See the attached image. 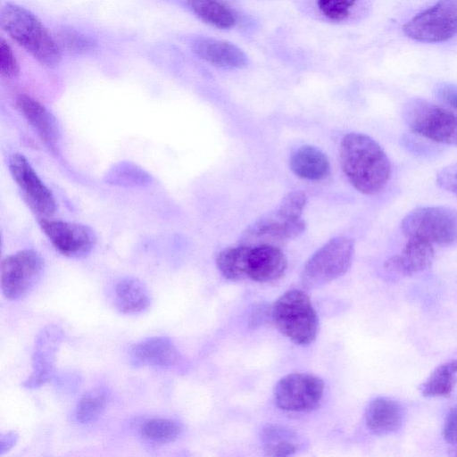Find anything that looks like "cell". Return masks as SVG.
Wrapping results in <instances>:
<instances>
[{"instance_id":"obj_2","label":"cell","mask_w":457,"mask_h":457,"mask_svg":"<svg viewBox=\"0 0 457 457\" xmlns=\"http://www.w3.org/2000/svg\"><path fill=\"white\" fill-rule=\"evenodd\" d=\"M0 23L3 29L43 66L54 68L60 63L62 51L54 37L30 11L7 3L1 10Z\"/></svg>"},{"instance_id":"obj_9","label":"cell","mask_w":457,"mask_h":457,"mask_svg":"<svg viewBox=\"0 0 457 457\" xmlns=\"http://www.w3.org/2000/svg\"><path fill=\"white\" fill-rule=\"evenodd\" d=\"M43 257L32 249H24L6 256L1 264V288L11 300L29 293L43 273Z\"/></svg>"},{"instance_id":"obj_13","label":"cell","mask_w":457,"mask_h":457,"mask_svg":"<svg viewBox=\"0 0 457 457\" xmlns=\"http://www.w3.org/2000/svg\"><path fill=\"white\" fill-rule=\"evenodd\" d=\"M62 337V329L54 325L45 327L37 335L32 356V371L23 382L25 387H39L52 378L55 353Z\"/></svg>"},{"instance_id":"obj_24","label":"cell","mask_w":457,"mask_h":457,"mask_svg":"<svg viewBox=\"0 0 457 457\" xmlns=\"http://www.w3.org/2000/svg\"><path fill=\"white\" fill-rule=\"evenodd\" d=\"M108 184L124 187H145L151 183L152 177L141 167L131 162H120L114 164L104 176Z\"/></svg>"},{"instance_id":"obj_19","label":"cell","mask_w":457,"mask_h":457,"mask_svg":"<svg viewBox=\"0 0 457 457\" xmlns=\"http://www.w3.org/2000/svg\"><path fill=\"white\" fill-rule=\"evenodd\" d=\"M16 105L40 138L54 146L60 137V129L53 113L37 100L23 94L17 96Z\"/></svg>"},{"instance_id":"obj_3","label":"cell","mask_w":457,"mask_h":457,"mask_svg":"<svg viewBox=\"0 0 457 457\" xmlns=\"http://www.w3.org/2000/svg\"><path fill=\"white\" fill-rule=\"evenodd\" d=\"M307 203L302 191L288 193L277 210L264 215L250 226L243 235V245H272L294 239L306 228L301 218Z\"/></svg>"},{"instance_id":"obj_21","label":"cell","mask_w":457,"mask_h":457,"mask_svg":"<svg viewBox=\"0 0 457 457\" xmlns=\"http://www.w3.org/2000/svg\"><path fill=\"white\" fill-rule=\"evenodd\" d=\"M150 303V293L138 278H124L115 285L114 304L120 312L137 313L145 310Z\"/></svg>"},{"instance_id":"obj_7","label":"cell","mask_w":457,"mask_h":457,"mask_svg":"<svg viewBox=\"0 0 457 457\" xmlns=\"http://www.w3.org/2000/svg\"><path fill=\"white\" fill-rule=\"evenodd\" d=\"M407 238H420L433 245L457 242V211L446 206H423L407 213L401 222Z\"/></svg>"},{"instance_id":"obj_22","label":"cell","mask_w":457,"mask_h":457,"mask_svg":"<svg viewBox=\"0 0 457 457\" xmlns=\"http://www.w3.org/2000/svg\"><path fill=\"white\" fill-rule=\"evenodd\" d=\"M457 383V359L437 366L420 385L426 397H447Z\"/></svg>"},{"instance_id":"obj_26","label":"cell","mask_w":457,"mask_h":457,"mask_svg":"<svg viewBox=\"0 0 457 457\" xmlns=\"http://www.w3.org/2000/svg\"><path fill=\"white\" fill-rule=\"evenodd\" d=\"M181 425L171 419L153 418L140 427L141 436L151 442L169 443L176 440L181 434Z\"/></svg>"},{"instance_id":"obj_16","label":"cell","mask_w":457,"mask_h":457,"mask_svg":"<svg viewBox=\"0 0 457 457\" xmlns=\"http://www.w3.org/2000/svg\"><path fill=\"white\" fill-rule=\"evenodd\" d=\"M192 50L199 58L219 68L241 69L248 64L244 51L225 40L199 37L192 43Z\"/></svg>"},{"instance_id":"obj_25","label":"cell","mask_w":457,"mask_h":457,"mask_svg":"<svg viewBox=\"0 0 457 457\" xmlns=\"http://www.w3.org/2000/svg\"><path fill=\"white\" fill-rule=\"evenodd\" d=\"M249 245L228 247L219 253L216 265L221 275L229 280L246 277V260Z\"/></svg>"},{"instance_id":"obj_35","label":"cell","mask_w":457,"mask_h":457,"mask_svg":"<svg viewBox=\"0 0 457 457\" xmlns=\"http://www.w3.org/2000/svg\"><path fill=\"white\" fill-rule=\"evenodd\" d=\"M19 438L15 431H9L3 434L0 437V455L8 452L17 443Z\"/></svg>"},{"instance_id":"obj_32","label":"cell","mask_w":457,"mask_h":457,"mask_svg":"<svg viewBox=\"0 0 457 457\" xmlns=\"http://www.w3.org/2000/svg\"><path fill=\"white\" fill-rule=\"evenodd\" d=\"M296 451L297 447L291 439L266 443L264 447L265 455L272 457L292 455Z\"/></svg>"},{"instance_id":"obj_30","label":"cell","mask_w":457,"mask_h":457,"mask_svg":"<svg viewBox=\"0 0 457 457\" xmlns=\"http://www.w3.org/2000/svg\"><path fill=\"white\" fill-rule=\"evenodd\" d=\"M0 71L4 77L8 79L16 77L20 71L12 49L3 38L0 40Z\"/></svg>"},{"instance_id":"obj_15","label":"cell","mask_w":457,"mask_h":457,"mask_svg":"<svg viewBox=\"0 0 457 457\" xmlns=\"http://www.w3.org/2000/svg\"><path fill=\"white\" fill-rule=\"evenodd\" d=\"M434 245L420 238H407L401 253L390 257L385 262V269L395 275L411 276L421 272L433 262Z\"/></svg>"},{"instance_id":"obj_31","label":"cell","mask_w":457,"mask_h":457,"mask_svg":"<svg viewBox=\"0 0 457 457\" xmlns=\"http://www.w3.org/2000/svg\"><path fill=\"white\" fill-rule=\"evenodd\" d=\"M436 181L439 187L457 195V162L438 170Z\"/></svg>"},{"instance_id":"obj_14","label":"cell","mask_w":457,"mask_h":457,"mask_svg":"<svg viewBox=\"0 0 457 457\" xmlns=\"http://www.w3.org/2000/svg\"><path fill=\"white\" fill-rule=\"evenodd\" d=\"M246 277L257 282H270L280 278L287 269L283 252L272 245H249Z\"/></svg>"},{"instance_id":"obj_18","label":"cell","mask_w":457,"mask_h":457,"mask_svg":"<svg viewBox=\"0 0 457 457\" xmlns=\"http://www.w3.org/2000/svg\"><path fill=\"white\" fill-rule=\"evenodd\" d=\"M403 418L404 411L401 403L390 397H376L365 410L366 425L377 436L395 433L401 428Z\"/></svg>"},{"instance_id":"obj_29","label":"cell","mask_w":457,"mask_h":457,"mask_svg":"<svg viewBox=\"0 0 457 457\" xmlns=\"http://www.w3.org/2000/svg\"><path fill=\"white\" fill-rule=\"evenodd\" d=\"M357 0H318L320 12L328 19L342 21L348 17L350 9Z\"/></svg>"},{"instance_id":"obj_33","label":"cell","mask_w":457,"mask_h":457,"mask_svg":"<svg viewBox=\"0 0 457 457\" xmlns=\"http://www.w3.org/2000/svg\"><path fill=\"white\" fill-rule=\"evenodd\" d=\"M443 436L448 444L457 445V404L450 409L445 419Z\"/></svg>"},{"instance_id":"obj_5","label":"cell","mask_w":457,"mask_h":457,"mask_svg":"<svg viewBox=\"0 0 457 457\" xmlns=\"http://www.w3.org/2000/svg\"><path fill=\"white\" fill-rule=\"evenodd\" d=\"M354 243L346 237L330 239L305 262L301 283L306 289L320 288L342 277L352 265Z\"/></svg>"},{"instance_id":"obj_1","label":"cell","mask_w":457,"mask_h":457,"mask_svg":"<svg viewBox=\"0 0 457 457\" xmlns=\"http://www.w3.org/2000/svg\"><path fill=\"white\" fill-rule=\"evenodd\" d=\"M342 170L361 193L374 195L386 186L391 176L390 161L378 142L361 133L345 135L339 147Z\"/></svg>"},{"instance_id":"obj_11","label":"cell","mask_w":457,"mask_h":457,"mask_svg":"<svg viewBox=\"0 0 457 457\" xmlns=\"http://www.w3.org/2000/svg\"><path fill=\"white\" fill-rule=\"evenodd\" d=\"M9 170L30 209L39 218H50L56 211L55 198L28 159L21 154H13L9 159Z\"/></svg>"},{"instance_id":"obj_28","label":"cell","mask_w":457,"mask_h":457,"mask_svg":"<svg viewBox=\"0 0 457 457\" xmlns=\"http://www.w3.org/2000/svg\"><path fill=\"white\" fill-rule=\"evenodd\" d=\"M107 404L106 394L100 389H93L84 394L75 409V418L82 424L96 420Z\"/></svg>"},{"instance_id":"obj_6","label":"cell","mask_w":457,"mask_h":457,"mask_svg":"<svg viewBox=\"0 0 457 457\" xmlns=\"http://www.w3.org/2000/svg\"><path fill=\"white\" fill-rule=\"evenodd\" d=\"M403 117L414 133L436 143L457 145V114L422 98L407 101Z\"/></svg>"},{"instance_id":"obj_34","label":"cell","mask_w":457,"mask_h":457,"mask_svg":"<svg viewBox=\"0 0 457 457\" xmlns=\"http://www.w3.org/2000/svg\"><path fill=\"white\" fill-rule=\"evenodd\" d=\"M436 97L445 104L457 110V86L443 83L436 88Z\"/></svg>"},{"instance_id":"obj_27","label":"cell","mask_w":457,"mask_h":457,"mask_svg":"<svg viewBox=\"0 0 457 457\" xmlns=\"http://www.w3.org/2000/svg\"><path fill=\"white\" fill-rule=\"evenodd\" d=\"M54 37L61 51L70 54H86L96 48V43L91 37L71 27H59Z\"/></svg>"},{"instance_id":"obj_23","label":"cell","mask_w":457,"mask_h":457,"mask_svg":"<svg viewBox=\"0 0 457 457\" xmlns=\"http://www.w3.org/2000/svg\"><path fill=\"white\" fill-rule=\"evenodd\" d=\"M189 9L204 22L227 29L236 23L232 11L218 0H186Z\"/></svg>"},{"instance_id":"obj_10","label":"cell","mask_w":457,"mask_h":457,"mask_svg":"<svg viewBox=\"0 0 457 457\" xmlns=\"http://www.w3.org/2000/svg\"><path fill=\"white\" fill-rule=\"evenodd\" d=\"M324 383L317 376L292 373L283 377L274 389L278 408L289 411H304L316 408L323 396Z\"/></svg>"},{"instance_id":"obj_12","label":"cell","mask_w":457,"mask_h":457,"mask_svg":"<svg viewBox=\"0 0 457 457\" xmlns=\"http://www.w3.org/2000/svg\"><path fill=\"white\" fill-rule=\"evenodd\" d=\"M38 222L54 247L67 257H83L96 245V233L87 225L49 218H39Z\"/></svg>"},{"instance_id":"obj_4","label":"cell","mask_w":457,"mask_h":457,"mask_svg":"<svg viewBox=\"0 0 457 457\" xmlns=\"http://www.w3.org/2000/svg\"><path fill=\"white\" fill-rule=\"evenodd\" d=\"M270 315L277 329L295 344L309 345L317 336L319 318L309 296L302 290L286 291L274 303Z\"/></svg>"},{"instance_id":"obj_17","label":"cell","mask_w":457,"mask_h":457,"mask_svg":"<svg viewBox=\"0 0 457 457\" xmlns=\"http://www.w3.org/2000/svg\"><path fill=\"white\" fill-rule=\"evenodd\" d=\"M130 361L135 366L170 368L175 365L179 353L173 342L167 337H152L138 342L130 349Z\"/></svg>"},{"instance_id":"obj_8","label":"cell","mask_w":457,"mask_h":457,"mask_svg":"<svg viewBox=\"0 0 457 457\" xmlns=\"http://www.w3.org/2000/svg\"><path fill=\"white\" fill-rule=\"evenodd\" d=\"M410 38L425 43L448 40L457 34V0H438L403 28Z\"/></svg>"},{"instance_id":"obj_20","label":"cell","mask_w":457,"mask_h":457,"mask_svg":"<svg viewBox=\"0 0 457 457\" xmlns=\"http://www.w3.org/2000/svg\"><path fill=\"white\" fill-rule=\"evenodd\" d=\"M289 164L296 176L309 180L323 179L330 170L327 155L313 145H303L295 150Z\"/></svg>"}]
</instances>
